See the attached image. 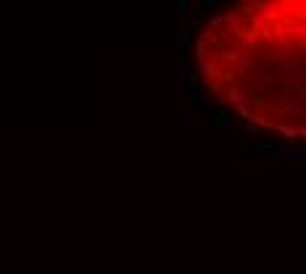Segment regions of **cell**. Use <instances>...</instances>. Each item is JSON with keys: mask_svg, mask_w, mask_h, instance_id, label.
<instances>
[{"mask_svg": "<svg viewBox=\"0 0 306 274\" xmlns=\"http://www.w3.org/2000/svg\"><path fill=\"white\" fill-rule=\"evenodd\" d=\"M195 69L222 109L288 140H306V0H248L211 16Z\"/></svg>", "mask_w": 306, "mask_h": 274, "instance_id": "6da1fadb", "label": "cell"}]
</instances>
